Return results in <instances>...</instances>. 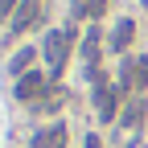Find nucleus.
I'll return each instance as SVG.
<instances>
[{"label": "nucleus", "instance_id": "13", "mask_svg": "<svg viewBox=\"0 0 148 148\" xmlns=\"http://www.w3.org/2000/svg\"><path fill=\"white\" fill-rule=\"evenodd\" d=\"M86 148H103V140L99 136H86Z\"/></svg>", "mask_w": 148, "mask_h": 148}, {"label": "nucleus", "instance_id": "10", "mask_svg": "<svg viewBox=\"0 0 148 148\" xmlns=\"http://www.w3.org/2000/svg\"><path fill=\"white\" fill-rule=\"evenodd\" d=\"M33 58H37V49H21V53H16V58H12V66H8V70L16 74V78H21V74L29 70V62H33Z\"/></svg>", "mask_w": 148, "mask_h": 148}, {"label": "nucleus", "instance_id": "12", "mask_svg": "<svg viewBox=\"0 0 148 148\" xmlns=\"http://www.w3.org/2000/svg\"><path fill=\"white\" fill-rule=\"evenodd\" d=\"M62 103H66V90H53V95L45 99V107H62Z\"/></svg>", "mask_w": 148, "mask_h": 148}, {"label": "nucleus", "instance_id": "6", "mask_svg": "<svg viewBox=\"0 0 148 148\" xmlns=\"http://www.w3.org/2000/svg\"><path fill=\"white\" fill-rule=\"evenodd\" d=\"M33 148H66V123H49L45 132H37Z\"/></svg>", "mask_w": 148, "mask_h": 148}, {"label": "nucleus", "instance_id": "4", "mask_svg": "<svg viewBox=\"0 0 148 148\" xmlns=\"http://www.w3.org/2000/svg\"><path fill=\"white\" fill-rule=\"evenodd\" d=\"M45 86H49V78H45V74H37V70H25L21 78H16L12 95L21 99V103H33V99H41V95H45Z\"/></svg>", "mask_w": 148, "mask_h": 148}, {"label": "nucleus", "instance_id": "9", "mask_svg": "<svg viewBox=\"0 0 148 148\" xmlns=\"http://www.w3.org/2000/svg\"><path fill=\"white\" fill-rule=\"evenodd\" d=\"M140 119H144V95H136L132 103L123 107V115H119V123H123V127H140Z\"/></svg>", "mask_w": 148, "mask_h": 148}, {"label": "nucleus", "instance_id": "5", "mask_svg": "<svg viewBox=\"0 0 148 148\" xmlns=\"http://www.w3.org/2000/svg\"><path fill=\"white\" fill-rule=\"evenodd\" d=\"M37 21H41V0H21V4H16V12H12L8 33H25V29H33Z\"/></svg>", "mask_w": 148, "mask_h": 148}, {"label": "nucleus", "instance_id": "1", "mask_svg": "<svg viewBox=\"0 0 148 148\" xmlns=\"http://www.w3.org/2000/svg\"><path fill=\"white\" fill-rule=\"evenodd\" d=\"M70 37H74V29H49V33H45V41H41V53H45V62H49V74H53V78H58L62 66H66Z\"/></svg>", "mask_w": 148, "mask_h": 148}, {"label": "nucleus", "instance_id": "8", "mask_svg": "<svg viewBox=\"0 0 148 148\" xmlns=\"http://www.w3.org/2000/svg\"><path fill=\"white\" fill-rule=\"evenodd\" d=\"M132 33H136V21H127V16H123V21H115V29H111V49L123 53L127 45H132Z\"/></svg>", "mask_w": 148, "mask_h": 148}, {"label": "nucleus", "instance_id": "11", "mask_svg": "<svg viewBox=\"0 0 148 148\" xmlns=\"http://www.w3.org/2000/svg\"><path fill=\"white\" fill-rule=\"evenodd\" d=\"M16 4H21V0H0V21H8V16L16 12Z\"/></svg>", "mask_w": 148, "mask_h": 148}, {"label": "nucleus", "instance_id": "2", "mask_svg": "<svg viewBox=\"0 0 148 148\" xmlns=\"http://www.w3.org/2000/svg\"><path fill=\"white\" fill-rule=\"evenodd\" d=\"M95 111H99L103 123H111V119H115V111H119V90L111 86L103 74H95Z\"/></svg>", "mask_w": 148, "mask_h": 148}, {"label": "nucleus", "instance_id": "3", "mask_svg": "<svg viewBox=\"0 0 148 148\" xmlns=\"http://www.w3.org/2000/svg\"><path fill=\"white\" fill-rule=\"evenodd\" d=\"M119 86L144 95V86H148V58H123V66H119Z\"/></svg>", "mask_w": 148, "mask_h": 148}, {"label": "nucleus", "instance_id": "7", "mask_svg": "<svg viewBox=\"0 0 148 148\" xmlns=\"http://www.w3.org/2000/svg\"><path fill=\"white\" fill-rule=\"evenodd\" d=\"M82 66H86L90 78L99 74V29H90V33H86V41H82Z\"/></svg>", "mask_w": 148, "mask_h": 148}]
</instances>
